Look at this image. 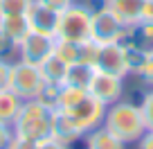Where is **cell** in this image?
I'll return each instance as SVG.
<instances>
[{
    "label": "cell",
    "instance_id": "obj_10",
    "mask_svg": "<svg viewBox=\"0 0 153 149\" xmlns=\"http://www.w3.org/2000/svg\"><path fill=\"white\" fill-rule=\"evenodd\" d=\"M27 20L32 32H41V34H50V36H56V27H59V14L52 11L50 7L41 5L38 0H34L32 7L27 9Z\"/></svg>",
    "mask_w": 153,
    "mask_h": 149
},
{
    "label": "cell",
    "instance_id": "obj_26",
    "mask_svg": "<svg viewBox=\"0 0 153 149\" xmlns=\"http://www.w3.org/2000/svg\"><path fill=\"white\" fill-rule=\"evenodd\" d=\"M36 145H38V142H34V140L23 138V136H16V133H14V140H11L9 149H36Z\"/></svg>",
    "mask_w": 153,
    "mask_h": 149
},
{
    "label": "cell",
    "instance_id": "obj_21",
    "mask_svg": "<svg viewBox=\"0 0 153 149\" xmlns=\"http://www.w3.org/2000/svg\"><path fill=\"white\" fill-rule=\"evenodd\" d=\"M140 111H142L146 131H153V86L144 91L142 100H140Z\"/></svg>",
    "mask_w": 153,
    "mask_h": 149
},
{
    "label": "cell",
    "instance_id": "obj_12",
    "mask_svg": "<svg viewBox=\"0 0 153 149\" xmlns=\"http://www.w3.org/2000/svg\"><path fill=\"white\" fill-rule=\"evenodd\" d=\"M101 5L108 7L124 25H133L142 18L144 0H104Z\"/></svg>",
    "mask_w": 153,
    "mask_h": 149
},
{
    "label": "cell",
    "instance_id": "obj_29",
    "mask_svg": "<svg viewBox=\"0 0 153 149\" xmlns=\"http://www.w3.org/2000/svg\"><path fill=\"white\" fill-rule=\"evenodd\" d=\"M135 145H137V149H153V131H146Z\"/></svg>",
    "mask_w": 153,
    "mask_h": 149
},
{
    "label": "cell",
    "instance_id": "obj_19",
    "mask_svg": "<svg viewBox=\"0 0 153 149\" xmlns=\"http://www.w3.org/2000/svg\"><path fill=\"white\" fill-rule=\"evenodd\" d=\"M122 45H124L126 70H128V75H135V72L144 66V61H146V57L151 52H144L142 48H137V45H133V43H122Z\"/></svg>",
    "mask_w": 153,
    "mask_h": 149
},
{
    "label": "cell",
    "instance_id": "obj_8",
    "mask_svg": "<svg viewBox=\"0 0 153 149\" xmlns=\"http://www.w3.org/2000/svg\"><path fill=\"white\" fill-rule=\"evenodd\" d=\"M88 93H90L92 97H97L101 104L110 106V104H115V102H120L122 95H124V77L95 70L90 84H88Z\"/></svg>",
    "mask_w": 153,
    "mask_h": 149
},
{
    "label": "cell",
    "instance_id": "obj_4",
    "mask_svg": "<svg viewBox=\"0 0 153 149\" xmlns=\"http://www.w3.org/2000/svg\"><path fill=\"white\" fill-rule=\"evenodd\" d=\"M45 86V79L41 75V68L32 66V63H25V61H16L11 63V70H9V91H14L16 95L20 97L23 102L27 100H36L41 95Z\"/></svg>",
    "mask_w": 153,
    "mask_h": 149
},
{
    "label": "cell",
    "instance_id": "obj_11",
    "mask_svg": "<svg viewBox=\"0 0 153 149\" xmlns=\"http://www.w3.org/2000/svg\"><path fill=\"white\" fill-rule=\"evenodd\" d=\"M122 43H133L144 52H153V20H137L128 25Z\"/></svg>",
    "mask_w": 153,
    "mask_h": 149
},
{
    "label": "cell",
    "instance_id": "obj_24",
    "mask_svg": "<svg viewBox=\"0 0 153 149\" xmlns=\"http://www.w3.org/2000/svg\"><path fill=\"white\" fill-rule=\"evenodd\" d=\"M11 140H14V127L0 122V149H9Z\"/></svg>",
    "mask_w": 153,
    "mask_h": 149
},
{
    "label": "cell",
    "instance_id": "obj_16",
    "mask_svg": "<svg viewBox=\"0 0 153 149\" xmlns=\"http://www.w3.org/2000/svg\"><path fill=\"white\" fill-rule=\"evenodd\" d=\"M92 75H95V66L86 61H76V63H70L68 66V72H65V82L68 86H76V88H86L88 91V84H90Z\"/></svg>",
    "mask_w": 153,
    "mask_h": 149
},
{
    "label": "cell",
    "instance_id": "obj_23",
    "mask_svg": "<svg viewBox=\"0 0 153 149\" xmlns=\"http://www.w3.org/2000/svg\"><path fill=\"white\" fill-rule=\"evenodd\" d=\"M36 149H72V145H68V142H63V140H59V138H54V136H50V138H45V140H41V142L36 145Z\"/></svg>",
    "mask_w": 153,
    "mask_h": 149
},
{
    "label": "cell",
    "instance_id": "obj_3",
    "mask_svg": "<svg viewBox=\"0 0 153 149\" xmlns=\"http://www.w3.org/2000/svg\"><path fill=\"white\" fill-rule=\"evenodd\" d=\"M90 18L92 7L86 2H72L63 14H59V27L56 39L72 41V43H83L90 39Z\"/></svg>",
    "mask_w": 153,
    "mask_h": 149
},
{
    "label": "cell",
    "instance_id": "obj_30",
    "mask_svg": "<svg viewBox=\"0 0 153 149\" xmlns=\"http://www.w3.org/2000/svg\"><path fill=\"white\" fill-rule=\"evenodd\" d=\"M140 20H153V0H144L142 18H140Z\"/></svg>",
    "mask_w": 153,
    "mask_h": 149
},
{
    "label": "cell",
    "instance_id": "obj_14",
    "mask_svg": "<svg viewBox=\"0 0 153 149\" xmlns=\"http://www.w3.org/2000/svg\"><path fill=\"white\" fill-rule=\"evenodd\" d=\"M83 140H86V149H126L128 147V145L122 142L115 133H110L104 124L92 129V131H88V133L83 136Z\"/></svg>",
    "mask_w": 153,
    "mask_h": 149
},
{
    "label": "cell",
    "instance_id": "obj_22",
    "mask_svg": "<svg viewBox=\"0 0 153 149\" xmlns=\"http://www.w3.org/2000/svg\"><path fill=\"white\" fill-rule=\"evenodd\" d=\"M135 77H137L146 88H151V86H153V54H149V57H146L144 66L140 68L137 72H135Z\"/></svg>",
    "mask_w": 153,
    "mask_h": 149
},
{
    "label": "cell",
    "instance_id": "obj_28",
    "mask_svg": "<svg viewBox=\"0 0 153 149\" xmlns=\"http://www.w3.org/2000/svg\"><path fill=\"white\" fill-rule=\"evenodd\" d=\"M14 50H16V45L11 43V41L7 39V34L2 32V29H0V59H2V57H7V54H9V52H14Z\"/></svg>",
    "mask_w": 153,
    "mask_h": 149
},
{
    "label": "cell",
    "instance_id": "obj_18",
    "mask_svg": "<svg viewBox=\"0 0 153 149\" xmlns=\"http://www.w3.org/2000/svg\"><path fill=\"white\" fill-rule=\"evenodd\" d=\"M86 43V41H83ZM83 43H72V41H63L56 39L54 41V54H56L61 61H65L68 66L76 61H83Z\"/></svg>",
    "mask_w": 153,
    "mask_h": 149
},
{
    "label": "cell",
    "instance_id": "obj_6",
    "mask_svg": "<svg viewBox=\"0 0 153 149\" xmlns=\"http://www.w3.org/2000/svg\"><path fill=\"white\" fill-rule=\"evenodd\" d=\"M65 111L68 115L74 120V124L79 127V131H81L83 136L88 133V131L97 129V127L104 124V115H106V104H101L97 97H92L90 93H88L83 100H79L74 106H70V109H61Z\"/></svg>",
    "mask_w": 153,
    "mask_h": 149
},
{
    "label": "cell",
    "instance_id": "obj_2",
    "mask_svg": "<svg viewBox=\"0 0 153 149\" xmlns=\"http://www.w3.org/2000/svg\"><path fill=\"white\" fill-rule=\"evenodd\" d=\"M54 106L43 104L41 100H27L20 106L18 118L14 120V133L29 138L34 142L50 138L52 136V124H54Z\"/></svg>",
    "mask_w": 153,
    "mask_h": 149
},
{
    "label": "cell",
    "instance_id": "obj_27",
    "mask_svg": "<svg viewBox=\"0 0 153 149\" xmlns=\"http://www.w3.org/2000/svg\"><path fill=\"white\" fill-rule=\"evenodd\" d=\"M9 70H11V63H7L5 59H0V91L9 86Z\"/></svg>",
    "mask_w": 153,
    "mask_h": 149
},
{
    "label": "cell",
    "instance_id": "obj_15",
    "mask_svg": "<svg viewBox=\"0 0 153 149\" xmlns=\"http://www.w3.org/2000/svg\"><path fill=\"white\" fill-rule=\"evenodd\" d=\"M41 75H43L45 84H54V86H61L63 82H65V72H68V63L61 61V59L56 57V54H50L48 59H45L43 63H41Z\"/></svg>",
    "mask_w": 153,
    "mask_h": 149
},
{
    "label": "cell",
    "instance_id": "obj_20",
    "mask_svg": "<svg viewBox=\"0 0 153 149\" xmlns=\"http://www.w3.org/2000/svg\"><path fill=\"white\" fill-rule=\"evenodd\" d=\"M34 0H0V16H20L27 14Z\"/></svg>",
    "mask_w": 153,
    "mask_h": 149
},
{
    "label": "cell",
    "instance_id": "obj_5",
    "mask_svg": "<svg viewBox=\"0 0 153 149\" xmlns=\"http://www.w3.org/2000/svg\"><path fill=\"white\" fill-rule=\"evenodd\" d=\"M126 27L106 5L92 7V18H90V41L97 45L104 43H122L126 34Z\"/></svg>",
    "mask_w": 153,
    "mask_h": 149
},
{
    "label": "cell",
    "instance_id": "obj_13",
    "mask_svg": "<svg viewBox=\"0 0 153 149\" xmlns=\"http://www.w3.org/2000/svg\"><path fill=\"white\" fill-rule=\"evenodd\" d=\"M0 29L7 34V39H9L16 48H18L25 41V36L32 32L29 20H27L25 14H20V16H0Z\"/></svg>",
    "mask_w": 153,
    "mask_h": 149
},
{
    "label": "cell",
    "instance_id": "obj_17",
    "mask_svg": "<svg viewBox=\"0 0 153 149\" xmlns=\"http://www.w3.org/2000/svg\"><path fill=\"white\" fill-rule=\"evenodd\" d=\"M20 106H23V100H20L14 91L2 88V91H0V122L14 124V120L20 113Z\"/></svg>",
    "mask_w": 153,
    "mask_h": 149
},
{
    "label": "cell",
    "instance_id": "obj_32",
    "mask_svg": "<svg viewBox=\"0 0 153 149\" xmlns=\"http://www.w3.org/2000/svg\"><path fill=\"white\" fill-rule=\"evenodd\" d=\"M151 54H153V52H151Z\"/></svg>",
    "mask_w": 153,
    "mask_h": 149
},
{
    "label": "cell",
    "instance_id": "obj_9",
    "mask_svg": "<svg viewBox=\"0 0 153 149\" xmlns=\"http://www.w3.org/2000/svg\"><path fill=\"white\" fill-rule=\"evenodd\" d=\"M92 66H95V70H101V72H110V75H117V77H124V79L128 77L126 59H124V45L122 43L97 45Z\"/></svg>",
    "mask_w": 153,
    "mask_h": 149
},
{
    "label": "cell",
    "instance_id": "obj_7",
    "mask_svg": "<svg viewBox=\"0 0 153 149\" xmlns=\"http://www.w3.org/2000/svg\"><path fill=\"white\" fill-rule=\"evenodd\" d=\"M54 41H56V36L41 34V32H29L27 36H25V41L16 48L18 61L32 63V66H41V63L54 52Z\"/></svg>",
    "mask_w": 153,
    "mask_h": 149
},
{
    "label": "cell",
    "instance_id": "obj_25",
    "mask_svg": "<svg viewBox=\"0 0 153 149\" xmlns=\"http://www.w3.org/2000/svg\"><path fill=\"white\" fill-rule=\"evenodd\" d=\"M41 5H45V7H50L52 11H56V14H63V11L68 9V7L74 2V0H38Z\"/></svg>",
    "mask_w": 153,
    "mask_h": 149
},
{
    "label": "cell",
    "instance_id": "obj_1",
    "mask_svg": "<svg viewBox=\"0 0 153 149\" xmlns=\"http://www.w3.org/2000/svg\"><path fill=\"white\" fill-rule=\"evenodd\" d=\"M104 127L126 145H135L146 133V124H144L140 104L126 102V100H120V102H115V104L106 106Z\"/></svg>",
    "mask_w": 153,
    "mask_h": 149
},
{
    "label": "cell",
    "instance_id": "obj_31",
    "mask_svg": "<svg viewBox=\"0 0 153 149\" xmlns=\"http://www.w3.org/2000/svg\"><path fill=\"white\" fill-rule=\"evenodd\" d=\"M90 2H99V5H101V2H104V0H90Z\"/></svg>",
    "mask_w": 153,
    "mask_h": 149
}]
</instances>
